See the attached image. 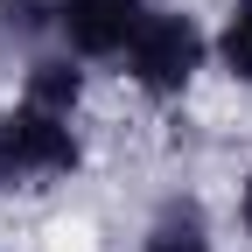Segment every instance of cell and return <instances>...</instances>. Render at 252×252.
<instances>
[{"label":"cell","mask_w":252,"mask_h":252,"mask_svg":"<svg viewBox=\"0 0 252 252\" xmlns=\"http://www.w3.org/2000/svg\"><path fill=\"white\" fill-rule=\"evenodd\" d=\"M119 63H126V77H133L140 98L175 105V98H189V84L210 70V28L189 7H161V0H154Z\"/></svg>","instance_id":"1"},{"label":"cell","mask_w":252,"mask_h":252,"mask_svg":"<svg viewBox=\"0 0 252 252\" xmlns=\"http://www.w3.org/2000/svg\"><path fill=\"white\" fill-rule=\"evenodd\" d=\"M84 168L77 119H56L35 105H0V189H49Z\"/></svg>","instance_id":"2"},{"label":"cell","mask_w":252,"mask_h":252,"mask_svg":"<svg viewBox=\"0 0 252 252\" xmlns=\"http://www.w3.org/2000/svg\"><path fill=\"white\" fill-rule=\"evenodd\" d=\"M147 7L154 0H56V49L77 63H119Z\"/></svg>","instance_id":"3"},{"label":"cell","mask_w":252,"mask_h":252,"mask_svg":"<svg viewBox=\"0 0 252 252\" xmlns=\"http://www.w3.org/2000/svg\"><path fill=\"white\" fill-rule=\"evenodd\" d=\"M84 84H91V63H77L70 49H35V56L21 63V105H35V112L77 119Z\"/></svg>","instance_id":"4"},{"label":"cell","mask_w":252,"mask_h":252,"mask_svg":"<svg viewBox=\"0 0 252 252\" xmlns=\"http://www.w3.org/2000/svg\"><path fill=\"white\" fill-rule=\"evenodd\" d=\"M140 252H217V224H210L203 196H189V189L161 196L140 231Z\"/></svg>","instance_id":"5"},{"label":"cell","mask_w":252,"mask_h":252,"mask_svg":"<svg viewBox=\"0 0 252 252\" xmlns=\"http://www.w3.org/2000/svg\"><path fill=\"white\" fill-rule=\"evenodd\" d=\"M210 63L231 84L252 91V0H231L224 7V21H217V35H210Z\"/></svg>","instance_id":"6"},{"label":"cell","mask_w":252,"mask_h":252,"mask_svg":"<svg viewBox=\"0 0 252 252\" xmlns=\"http://www.w3.org/2000/svg\"><path fill=\"white\" fill-rule=\"evenodd\" d=\"M0 42L7 49H56V0H0Z\"/></svg>","instance_id":"7"},{"label":"cell","mask_w":252,"mask_h":252,"mask_svg":"<svg viewBox=\"0 0 252 252\" xmlns=\"http://www.w3.org/2000/svg\"><path fill=\"white\" fill-rule=\"evenodd\" d=\"M238 231H245V238H252V168H245V175H238Z\"/></svg>","instance_id":"8"}]
</instances>
